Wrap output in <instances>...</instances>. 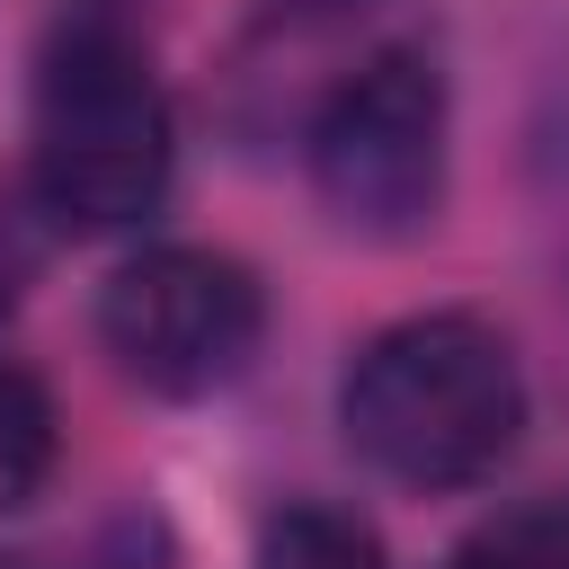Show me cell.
<instances>
[{
	"instance_id": "cell-6",
	"label": "cell",
	"mask_w": 569,
	"mask_h": 569,
	"mask_svg": "<svg viewBox=\"0 0 569 569\" xmlns=\"http://www.w3.org/2000/svg\"><path fill=\"white\" fill-rule=\"evenodd\" d=\"M453 569H569V489H533L489 507L462 542Z\"/></svg>"
},
{
	"instance_id": "cell-3",
	"label": "cell",
	"mask_w": 569,
	"mask_h": 569,
	"mask_svg": "<svg viewBox=\"0 0 569 569\" xmlns=\"http://www.w3.org/2000/svg\"><path fill=\"white\" fill-rule=\"evenodd\" d=\"M302 178L356 240H418L453 178V89L418 36H382L302 116Z\"/></svg>"
},
{
	"instance_id": "cell-7",
	"label": "cell",
	"mask_w": 569,
	"mask_h": 569,
	"mask_svg": "<svg viewBox=\"0 0 569 569\" xmlns=\"http://www.w3.org/2000/svg\"><path fill=\"white\" fill-rule=\"evenodd\" d=\"M258 569H382V542L356 507H329V498H293L267 516L258 533Z\"/></svg>"
},
{
	"instance_id": "cell-4",
	"label": "cell",
	"mask_w": 569,
	"mask_h": 569,
	"mask_svg": "<svg viewBox=\"0 0 569 569\" xmlns=\"http://www.w3.org/2000/svg\"><path fill=\"white\" fill-rule=\"evenodd\" d=\"M267 338V284L204 240H151L98 284V347L151 400H213Z\"/></svg>"
},
{
	"instance_id": "cell-8",
	"label": "cell",
	"mask_w": 569,
	"mask_h": 569,
	"mask_svg": "<svg viewBox=\"0 0 569 569\" xmlns=\"http://www.w3.org/2000/svg\"><path fill=\"white\" fill-rule=\"evenodd\" d=\"M44 213H36V196H27V178H0V320L27 302V284H36V267H44Z\"/></svg>"
},
{
	"instance_id": "cell-2",
	"label": "cell",
	"mask_w": 569,
	"mask_h": 569,
	"mask_svg": "<svg viewBox=\"0 0 569 569\" xmlns=\"http://www.w3.org/2000/svg\"><path fill=\"white\" fill-rule=\"evenodd\" d=\"M169 178H178V116L151 71V44L124 18L80 9L71 27H53L36 62V124H27L36 213L80 240L142 231L169 204Z\"/></svg>"
},
{
	"instance_id": "cell-1",
	"label": "cell",
	"mask_w": 569,
	"mask_h": 569,
	"mask_svg": "<svg viewBox=\"0 0 569 569\" xmlns=\"http://www.w3.org/2000/svg\"><path fill=\"white\" fill-rule=\"evenodd\" d=\"M525 356L480 311H409L373 329L338 382V427L391 489H480L525 436Z\"/></svg>"
},
{
	"instance_id": "cell-5",
	"label": "cell",
	"mask_w": 569,
	"mask_h": 569,
	"mask_svg": "<svg viewBox=\"0 0 569 569\" xmlns=\"http://www.w3.org/2000/svg\"><path fill=\"white\" fill-rule=\"evenodd\" d=\"M53 462H62L53 391H44V373H27V365L0 356V516L27 507V498L53 480Z\"/></svg>"
}]
</instances>
